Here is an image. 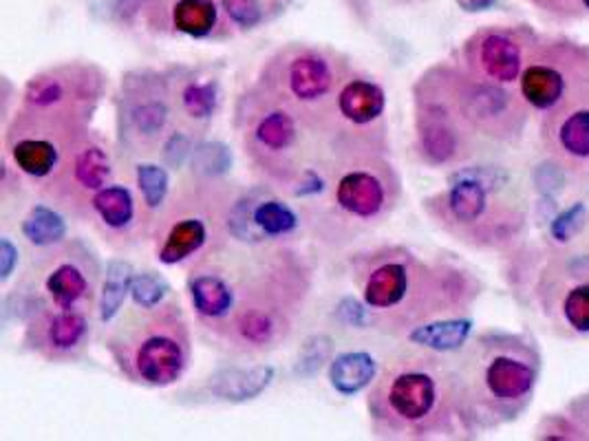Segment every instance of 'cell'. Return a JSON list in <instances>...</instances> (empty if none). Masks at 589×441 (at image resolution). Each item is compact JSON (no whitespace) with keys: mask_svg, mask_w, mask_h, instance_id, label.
<instances>
[{"mask_svg":"<svg viewBox=\"0 0 589 441\" xmlns=\"http://www.w3.org/2000/svg\"><path fill=\"white\" fill-rule=\"evenodd\" d=\"M188 364V351L174 329L159 327L148 331L133 353L138 380L150 387L174 384Z\"/></svg>","mask_w":589,"mask_h":441,"instance_id":"cell-1","label":"cell"},{"mask_svg":"<svg viewBox=\"0 0 589 441\" xmlns=\"http://www.w3.org/2000/svg\"><path fill=\"white\" fill-rule=\"evenodd\" d=\"M537 384V367L517 349H497L483 367V387L501 407L526 402Z\"/></svg>","mask_w":589,"mask_h":441,"instance_id":"cell-2","label":"cell"},{"mask_svg":"<svg viewBox=\"0 0 589 441\" xmlns=\"http://www.w3.org/2000/svg\"><path fill=\"white\" fill-rule=\"evenodd\" d=\"M438 380L425 369H405L396 373L385 393L389 413L405 424H420L429 420L438 407Z\"/></svg>","mask_w":589,"mask_h":441,"instance_id":"cell-3","label":"cell"},{"mask_svg":"<svg viewBox=\"0 0 589 441\" xmlns=\"http://www.w3.org/2000/svg\"><path fill=\"white\" fill-rule=\"evenodd\" d=\"M336 201L351 217L373 219L382 212L387 203V192L376 174L365 170H353L338 181Z\"/></svg>","mask_w":589,"mask_h":441,"instance_id":"cell-4","label":"cell"},{"mask_svg":"<svg viewBox=\"0 0 589 441\" xmlns=\"http://www.w3.org/2000/svg\"><path fill=\"white\" fill-rule=\"evenodd\" d=\"M477 62L492 82L508 84L521 78V47L508 33H486L477 44Z\"/></svg>","mask_w":589,"mask_h":441,"instance_id":"cell-5","label":"cell"},{"mask_svg":"<svg viewBox=\"0 0 589 441\" xmlns=\"http://www.w3.org/2000/svg\"><path fill=\"white\" fill-rule=\"evenodd\" d=\"M288 84L298 102H318L333 87L331 64L322 56L305 51L290 62Z\"/></svg>","mask_w":589,"mask_h":441,"instance_id":"cell-6","label":"cell"},{"mask_svg":"<svg viewBox=\"0 0 589 441\" xmlns=\"http://www.w3.org/2000/svg\"><path fill=\"white\" fill-rule=\"evenodd\" d=\"M274 380V369L270 364H259L252 369H226L210 378V391L226 402H248L259 398Z\"/></svg>","mask_w":589,"mask_h":441,"instance_id":"cell-7","label":"cell"},{"mask_svg":"<svg viewBox=\"0 0 589 441\" xmlns=\"http://www.w3.org/2000/svg\"><path fill=\"white\" fill-rule=\"evenodd\" d=\"M409 288L411 274L402 261L382 263L365 283V304L371 309H393L407 298Z\"/></svg>","mask_w":589,"mask_h":441,"instance_id":"cell-8","label":"cell"},{"mask_svg":"<svg viewBox=\"0 0 589 441\" xmlns=\"http://www.w3.org/2000/svg\"><path fill=\"white\" fill-rule=\"evenodd\" d=\"M387 109L385 91L369 80H351L338 96V111L351 124L365 127L376 122Z\"/></svg>","mask_w":589,"mask_h":441,"instance_id":"cell-9","label":"cell"},{"mask_svg":"<svg viewBox=\"0 0 589 441\" xmlns=\"http://www.w3.org/2000/svg\"><path fill=\"white\" fill-rule=\"evenodd\" d=\"M378 373V362L367 351H347L329 364V384L345 398L365 391Z\"/></svg>","mask_w":589,"mask_h":441,"instance_id":"cell-10","label":"cell"},{"mask_svg":"<svg viewBox=\"0 0 589 441\" xmlns=\"http://www.w3.org/2000/svg\"><path fill=\"white\" fill-rule=\"evenodd\" d=\"M566 93V78L550 64H530L521 73V96L539 111H548L561 102Z\"/></svg>","mask_w":589,"mask_h":441,"instance_id":"cell-11","label":"cell"},{"mask_svg":"<svg viewBox=\"0 0 589 441\" xmlns=\"http://www.w3.org/2000/svg\"><path fill=\"white\" fill-rule=\"evenodd\" d=\"M446 206L457 223H477L488 208V190L475 177H459L446 194Z\"/></svg>","mask_w":589,"mask_h":441,"instance_id":"cell-12","label":"cell"},{"mask_svg":"<svg viewBox=\"0 0 589 441\" xmlns=\"http://www.w3.org/2000/svg\"><path fill=\"white\" fill-rule=\"evenodd\" d=\"M472 331V320L468 318H450L440 322L420 324L409 333V340L418 347L433 349V351H457L466 344L468 335Z\"/></svg>","mask_w":589,"mask_h":441,"instance_id":"cell-13","label":"cell"},{"mask_svg":"<svg viewBox=\"0 0 589 441\" xmlns=\"http://www.w3.org/2000/svg\"><path fill=\"white\" fill-rule=\"evenodd\" d=\"M44 344L53 353H69L82 344L89 333V322L84 313L76 309H60L58 313L49 315L44 322Z\"/></svg>","mask_w":589,"mask_h":441,"instance_id":"cell-14","label":"cell"},{"mask_svg":"<svg viewBox=\"0 0 589 441\" xmlns=\"http://www.w3.org/2000/svg\"><path fill=\"white\" fill-rule=\"evenodd\" d=\"M190 298L192 307L199 315L217 320L232 311L234 307V292L232 288L214 274H201L190 281Z\"/></svg>","mask_w":589,"mask_h":441,"instance_id":"cell-15","label":"cell"},{"mask_svg":"<svg viewBox=\"0 0 589 441\" xmlns=\"http://www.w3.org/2000/svg\"><path fill=\"white\" fill-rule=\"evenodd\" d=\"M208 239V230L203 221L199 219H183L172 230L168 232L161 250H159V261L163 265H177L186 261L188 257L197 254Z\"/></svg>","mask_w":589,"mask_h":441,"instance_id":"cell-16","label":"cell"},{"mask_svg":"<svg viewBox=\"0 0 589 441\" xmlns=\"http://www.w3.org/2000/svg\"><path fill=\"white\" fill-rule=\"evenodd\" d=\"M13 163L29 177L42 179L58 166V148L44 138H22L11 148Z\"/></svg>","mask_w":589,"mask_h":441,"instance_id":"cell-17","label":"cell"},{"mask_svg":"<svg viewBox=\"0 0 589 441\" xmlns=\"http://www.w3.org/2000/svg\"><path fill=\"white\" fill-rule=\"evenodd\" d=\"M219 9L214 0H177L172 7V24L190 38H206L217 27Z\"/></svg>","mask_w":589,"mask_h":441,"instance_id":"cell-18","label":"cell"},{"mask_svg":"<svg viewBox=\"0 0 589 441\" xmlns=\"http://www.w3.org/2000/svg\"><path fill=\"white\" fill-rule=\"evenodd\" d=\"M420 148L431 163H446L459 150L457 131L448 124L446 118L427 116L425 122H420Z\"/></svg>","mask_w":589,"mask_h":441,"instance_id":"cell-19","label":"cell"},{"mask_svg":"<svg viewBox=\"0 0 589 441\" xmlns=\"http://www.w3.org/2000/svg\"><path fill=\"white\" fill-rule=\"evenodd\" d=\"M93 210L100 214V219L109 228L122 230L136 217V201H133V194H131L129 188H124V186H104V188L96 190Z\"/></svg>","mask_w":589,"mask_h":441,"instance_id":"cell-20","label":"cell"},{"mask_svg":"<svg viewBox=\"0 0 589 441\" xmlns=\"http://www.w3.org/2000/svg\"><path fill=\"white\" fill-rule=\"evenodd\" d=\"M133 268L124 261H111L107 268L102 294H100V318L102 322H109L118 315L122 309L127 294H131L133 285Z\"/></svg>","mask_w":589,"mask_h":441,"instance_id":"cell-21","label":"cell"},{"mask_svg":"<svg viewBox=\"0 0 589 441\" xmlns=\"http://www.w3.org/2000/svg\"><path fill=\"white\" fill-rule=\"evenodd\" d=\"M44 288L60 309H73L89 292V281L80 268L64 263L47 277Z\"/></svg>","mask_w":589,"mask_h":441,"instance_id":"cell-22","label":"cell"},{"mask_svg":"<svg viewBox=\"0 0 589 441\" xmlns=\"http://www.w3.org/2000/svg\"><path fill=\"white\" fill-rule=\"evenodd\" d=\"M22 234L29 243L47 248L60 243L67 237V223L56 210L47 206H36L22 221Z\"/></svg>","mask_w":589,"mask_h":441,"instance_id":"cell-23","label":"cell"},{"mask_svg":"<svg viewBox=\"0 0 589 441\" xmlns=\"http://www.w3.org/2000/svg\"><path fill=\"white\" fill-rule=\"evenodd\" d=\"M254 136L261 147L272 152H283L294 147L298 129L294 118L288 111H272L259 122Z\"/></svg>","mask_w":589,"mask_h":441,"instance_id":"cell-24","label":"cell"},{"mask_svg":"<svg viewBox=\"0 0 589 441\" xmlns=\"http://www.w3.org/2000/svg\"><path fill=\"white\" fill-rule=\"evenodd\" d=\"M111 174V159L100 147L82 148L73 159V177L87 190L104 188Z\"/></svg>","mask_w":589,"mask_h":441,"instance_id":"cell-25","label":"cell"},{"mask_svg":"<svg viewBox=\"0 0 589 441\" xmlns=\"http://www.w3.org/2000/svg\"><path fill=\"white\" fill-rule=\"evenodd\" d=\"M252 223L259 232L268 237H286V234H292L298 228V217L288 203L270 199V201H261L252 210Z\"/></svg>","mask_w":589,"mask_h":441,"instance_id":"cell-26","label":"cell"},{"mask_svg":"<svg viewBox=\"0 0 589 441\" xmlns=\"http://www.w3.org/2000/svg\"><path fill=\"white\" fill-rule=\"evenodd\" d=\"M237 331H239V338L243 342L254 344V347H266L277 338L279 322L268 309L252 307V309H243L239 313Z\"/></svg>","mask_w":589,"mask_h":441,"instance_id":"cell-27","label":"cell"},{"mask_svg":"<svg viewBox=\"0 0 589 441\" xmlns=\"http://www.w3.org/2000/svg\"><path fill=\"white\" fill-rule=\"evenodd\" d=\"M561 148L579 159H589V111H577L559 129Z\"/></svg>","mask_w":589,"mask_h":441,"instance_id":"cell-28","label":"cell"},{"mask_svg":"<svg viewBox=\"0 0 589 441\" xmlns=\"http://www.w3.org/2000/svg\"><path fill=\"white\" fill-rule=\"evenodd\" d=\"M67 89L56 76H38L24 89V102L33 109H49L64 100Z\"/></svg>","mask_w":589,"mask_h":441,"instance_id":"cell-29","label":"cell"},{"mask_svg":"<svg viewBox=\"0 0 589 441\" xmlns=\"http://www.w3.org/2000/svg\"><path fill=\"white\" fill-rule=\"evenodd\" d=\"M138 186L148 208H159L168 194V172L157 163H140L138 166Z\"/></svg>","mask_w":589,"mask_h":441,"instance_id":"cell-30","label":"cell"},{"mask_svg":"<svg viewBox=\"0 0 589 441\" xmlns=\"http://www.w3.org/2000/svg\"><path fill=\"white\" fill-rule=\"evenodd\" d=\"M589 210L586 203H575L572 208L563 210L550 225V234L555 241L559 243H568L572 239H577L586 225H588Z\"/></svg>","mask_w":589,"mask_h":441,"instance_id":"cell-31","label":"cell"},{"mask_svg":"<svg viewBox=\"0 0 589 441\" xmlns=\"http://www.w3.org/2000/svg\"><path fill=\"white\" fill-rule=\"evenodd\" d=\"M181 102H183V109L190 118H197V120H206L214 113V107H217V89L214 84H199V82H192L183 89L181 93Z\"/></svg>","mask_w":589,"mask_h":441,"instance_id":"cell-32","label":"cell"},{"mask_svg":"<svg viewBox=\"0 0 589 441\" xmlns=\"http://www.w3.org/2000/svg\"><path fill=\"white\" fill-rule=\"evenodd\" d=\"M563 318L577 333H589V283H581L566 294Z\"/></svg>","mask_w":589,"mask_h":441,"instance_id":"cell-33","label":"cell"},{"mask_svg":"<svg viewBox=\"0 0 589 441\" xmlns=\"http://www.w3.org/2000/svg\"><path fill=\"white\" fill-rule=\"evenodd\" d=\"M168 292H170L168 283L161 277H157V274L144 272V274L133 277L131 298L142 309H154L166 298Z\"/></svg>","mask_w":589,"mask_h":441,"instance_id":"cell-34","label":"cell"},{"mask_svg":"<svg viewBox=\"0 0 589 441\" xmlns=\"http://www.w3.org/2000/svg\"><path fill=\"white\" fill-rule=\"evenodd\" d=\"M166 120H168V109L163 102H154V100L144 102L133 111V122H136L138 131L144 136L159 133L163 129Z\"/></svg>","mask_w":589,"mask_h":441,"instance_id":"cell-35","label":"cell"},{"mask_svg":"<svg viewBox=\"0 0 589 441\" xmlns=\"http://www.w3.org/2000/svg\"><path fill=\"white\" fill-rule=\"evenodd\" d=\"M194 161L199 170L208 174H219L228 170V166L232 163V157L223 144H203L194 150Z\"/></svg>","mask_w":589,"mask_h":441,"instance_id":"cell-36","label":"cell"},{"mask_svg":"<svg viewBox=\"0 0 589 441\" xmlns=\"http://www.w3.org/2000/svg\"><path fill=\"white\" fill-rule=\"evenodd\" d=\"M223 9L239 27H254L263 18L259 0H223Z\"/></svg>","mask_w":589,"mask_h":441,"instance_id":"cell-37","label":"cell"},{"mask_svg":"<svg viewBox=\"0 0 589 441\" xmlns=\"http://www.w3.org/2000/svg\"><path fill=\"white\" fill-rule=\"evenodd\" d=\"M188 150H190L188 138L181 136V133H177V136H172V138L166 142L163 154H166V159H168L170 166H181L183 159H186V154H188Z\"/></svg>","mask_w":589,"mask_h":441,"instance_id":"cell-38","label":"cell"},{"mask_svg":"<svg viewBox=\"0 0 589 441\" xmlns=\"http://www.w3.org/2000/svg\"><path fill=\"white\" fill-rule=\"evenodd\" d=\"M16 265H18V248L9 239H2L0 241V277H2V281H7L13 274Z\"/></svg>","mask_w":589,"mask_h":441,"instance_id":"cell-39","label":"cell"},{"mask_svg":"<svg viewBox=\"0 0 589 441\" xmlns=\"http://www.w3.org/2000/svg\"><path fill=\"white\" fill-rule=\"evenodd\" d=\"M318 344H320V335L318 338H311L307 344H305V355L300 358V362H302V367H311V373L316 371V369H320V360H325V355L329 353V347H325L322 351H316L318 349Z\"/></svg>","mask_w":589,"mask_h":441,"instance_id":"cell-40","label":"cell"},{"mask_svg":"<svg viewBox=\"0 0 589 441\" xmlns=\"http://www.w3.org/2000/svg\"><path fill=\"white\" fill-rule=\"evenodd\" d=\"M459 9L468 11V13H477V11H486L490 7L497 4V0H457Z\"/></svg>","mask_w":589,"mask_h":441,"instance_id":"cell-41","label":"cell"},{"mask_svg":"<svg viewBox=\"0 0 589 441\" xmlns=\"http://www.w3.org/2000/svg\"><path fill=\"white\" fill-rule=\"evenodd\" d=\"M583 4H586V7L589 9V0H583Z\"/></svg>","mask_w":589,"mask_h":441,"instance_id":"cell-42","label":"cell"}]
</instances>
